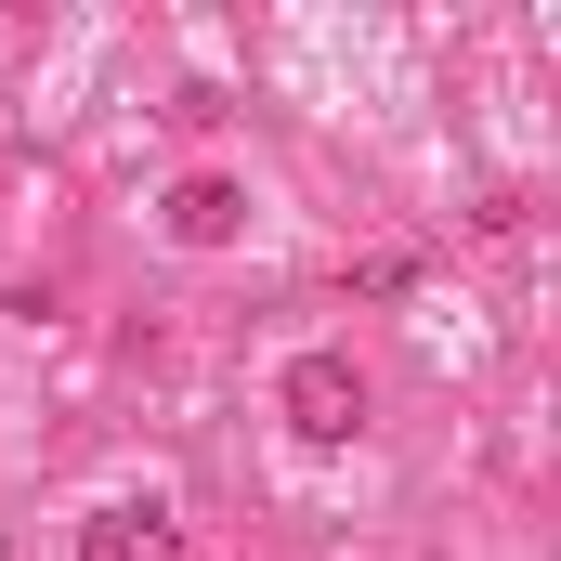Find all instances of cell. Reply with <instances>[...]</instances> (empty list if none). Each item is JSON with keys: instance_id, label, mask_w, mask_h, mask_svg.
Wrapping results in <instances>:
<instances>
[{"instance_id": "6da1fadb", "label": "cell", "mask_w": 561, "mask_h": 561, "mask_svg": "<svg viewBox=\"0 0 561 561\" xmlns=\"http://www.w3.org/2000/svg\"><path fill=\"white\" fill-rule=\"evenodd\" d=\"M287 431H313V444H353V431H366L353 353H300V366H287Z\"/></svg>"}, {"instance_id": "7a4b0ae2", "label": "cell", "mask_w": 561, "mask_h": 561, "mask_svg": "<svg viewBox=\"0 0 561 561\" xmlns=\"http://www.w3.org/2000/svg\"><path fill=\"white\" fill-rule=\"evenodd\" d=\"M79 561H183V536H170V510L144 496V510H92V523H79Z\"/></svg>"}, {"instance_id": "3957f363", "label": "cell", "mask_w": 561, "mask_h": 561, "mask_svg": "<svg viewBox=\"0 0 561 561\" xmlns=\"http://www.w3.org/2000/svg\"><path fill=\"white\" fill-rule=\"evenodd\" d=\"M236 209H249V196H236V183H209V170H196V183H183V196H170V236H183V249H222V236H236Z\"/></svg>"}]
</instances>
